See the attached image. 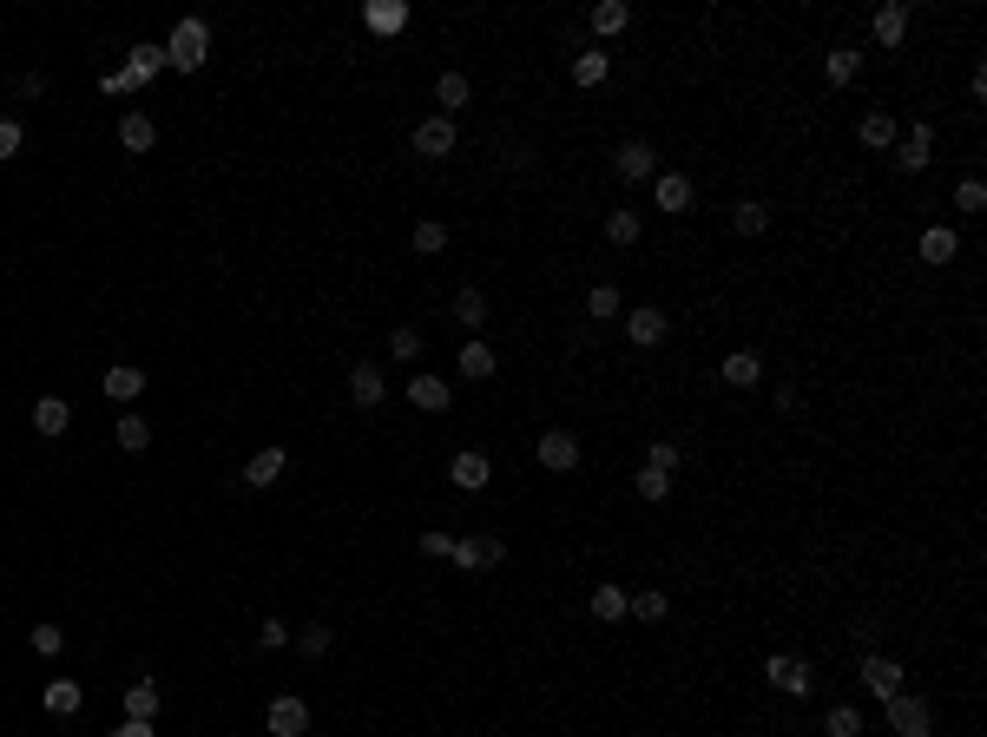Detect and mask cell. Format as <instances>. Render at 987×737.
<instances>
[{
  "label": "cell",
  "instance_id": "23",
  "mask_svg": "<svg viewBox=\"0 0 987 737\" xmlns=\"http://www.w3.org/2000/svg\"><path fill=\"white\" fill-rule=\"evenodd\" d=\"M40 705H47V711H53V718H73V711H79V705H86V691H79V685H73V678H53V685H47V691H40Z\"/></svg>",
  "mask_w": 987,
  "mask_h": 737
},
{
  "label": "cell",
  "instance_id": "10",
  "mask_svg": "<svg viewBox=\"0 0 987 737\" xmlns=\"http://www.w3.org/2000/svg\"><path fill=\"white\" fill-rule=\"evenodd\" d=\"M540 468H553V474L580 468V435H566V428H553V435H540Z\"/></svg>",
  "mask_w": 987,
  "mask_h": 737
},
{
  "label": "cell",
  "instance_id": "26",
  "mask_svg": "<svg viewBox=\"0 0 987 737\" xmlns=\"http://www.w3.org/2000/svg\"><path fill=\"white\" fill-rule=\"evenodd\" d=\"M126 718H145V724H158V685H152V678H139V685H126Z\"/></svg>",
  "mask_w": 987,
  "mask_h": 737
},
{
  "label": "cell",
  "instance_id": "14",
  "mask_svg": "<svg viewBox=\"0 0 987 737\" xmlns=\"http://www.w3.org/2000/svg\"><path fill=\"white\" fill-rule=\"evenodd\" d=\"M408 402L422 408V415H441V408H448V382L428 376V369H415V376H408Z\"/></svg>",
  "mask_w": 987,
  "mask_h": 737
},
{
  "label": "cell",
  "instance_id": "21",
  "mask_svg": "<svg viewBox=\"0 0 987 737\" xmlns=\"http://www.w3.org/2000/svg\"><path fill=\"white\" fill-rule=\"evenodd\" d=\"M468 93H474L468 73H441V79H435V106H441V119H455V112L468 106Z\"/></svg>",
  "mask_w": 987,
  "mask_h": 737
},
{
  "label": "cell",
  "instance_id": "1",
  "mask_svg": "<svg viewBox=\"0 0 987 737\" xmlns=\"http://www.w3.org/2000/svg\"><path fill=\"white\" fill-rule=\"evenodd\" d=\"M204 60H211V27H204V20H178L172 40H165V66H178V73H198Z\"/></svg>",
  "mask_w": 987,
  "mask_h": 737
},
{
  "label": "cell",
  "instance_id": "16",
  "mask_svg": "<svg viewBox=\"0 0 987 737\" xmlns=\"http://www.w3.org/2000/svg\"><path fill=\"white\" fill-rule=\"evenodd\" d=\"M626 330H632V343H639V349H652V343H665V330H672V323H665V310L639 303V310L626 316Z\"/></svg>",
  "mask_w": 987,
  "mask_h": 737
},
{
  "label": "cell",
  "instance_id": "46",
  "mask_svg": "<svg viewBox=\"0 0 987 737\" xmlns=\"http://www.w3.org/2000/svg\"><path fill=\"white\" fill-rule=\"evenodd\" d=\"M60 645H66L60 626H33V652H40V659H60Z\"/></svg>",
  "mask_w": 987,
  "mask_h": 737
},
{
  "label": "cell",
  "instance_id": "4",
  "mask_svg": "<svg viewBox=\"0 0 987 737\" xmlns=\"http://www.w3.org/2000/svg\"><path fill=\"white\" fill-rule=\"evenodd\" d=\"M612 172L626 178V185H645V178H658V152L645 139H626L619 152H612Z\"/></svg>",
  "mask_w": 987,
  "mask_h": 737
},
{
  "label": "cell",
  "instance_id": "7",
  "mask_svg": "<svg viewBox=\"0 0 987 737\" xmlns=\"http://www.w3.org/2000/svg\"><path fill=\"white\" fill-rule=\"evenodd\" d=\"M448 481H455V487H468V494H481V487L494 481V461H487L481 448H461V455L448 461Z\"/></svg>",
  "mask_w": 987,
  "mask_h": 737
},
{
  "label": "cell",
  "instance_id": "6",
  "mask_svg": "<svg viewBox=\"0 0 987 737\" xmlns=\"http://www.w3.org/2000/svg\"><path fill=\"white\" fill-rule=\"evenodd\" d=\"M764 672H770V685H777V691H790V698H810V659H797V652H777Z\"/></svg>",
  "mask_w": 987,
  "mask_h": 737
},
{
  "label": "cell",
  "instance_id": "36",
  "mask_svg": "<svg viewBox=\"0 0 987 737\" xmlns=\"http://www.w3.org/2000/svg\"><path fill=\"white\" fill-rule=\"evenodd\" d=\"M823 73H830V79H836V86H849V79H856V73H862V53H856V47H836V53H830V60H823Z\"/></svg>",
  "mask_w": 987,
  "mask_h": 737
},
{
  "label": "cell",
  "instance_id": "39",
  "mask_svg": "<svg viewBox=\"0 0 987 737\" xmlns=\"http://www.w3.org/2000/svg\"><path fill=\"white\" fill-rule=\"evenodd\" d=\"M823 731H830V737H856V731H862V711H856V705L823 711Z\"/></svg>",
  "mask_w": 987,
  "mask_h": 737
},
{
  "label": "cell",
  "instance_id": "44",
  "mask_svg": "<svg viewBox=\"0 0 987 737\" xmlns=\"http://www.w3.org/2000/svg\"><path fill=\"white\" fill-rule=\"evenodd\" d=\"M678 461H685V448H672V441H652V455H645V468H658V474H678Z\"/></svg>",
  "mask_w": 987,
  "mask_h": 737
},
{
  "label": "cell",
  "instance_id": "5",
  "mask_svg": "<svg viewBox=\"0 0 987 737\" xmlns=\"http://www.w3.org/2000/svg\"><path fill=\"white\" fill-rule=\"evenodd\" d=\"M501 540L494 534H468V540H455V566L461 573H487V566H501Z\"/></svg>",
  "mask_w": 987,
  "mask_h": 737
},
{
  "label": "cell",
  "instance_id": "27",
  "mask_svg": "<svg viewBox=\"0 0 987 737\" xmlns=\"http://www.w3.org/2000/svg\"><path fill=\"white\" fill-rule=\"evenodd\" d=\"M856 139L869 145V152H889V145H895V119H889V112H869V119L856 126Z\"/></svg>",
  "mask_w": 987,
  "mask_h": 737
},
{
  "label": "cell",
  "instance_id": "31",
  "mask_svg": "<svg viewBox=\"0 0 987 737\" xmlns=\"http://www.w3.org/2000/svg\"><path fill=\"white\" fill-rule=\"evenodd\" d=\"M632 27V7L626 0H599L593 7V33H626Z\"/></svg>",
  "mask_w": 987,
  "mask_h": 737
},
{
  "label": "cell",
  "instance_id": "35",
  "mask_svg": "<svg viewBox=\"0 0 987 737\" xmlns=\"http://www.w3.org/2000/svg\"><path fill=\"white\" fill-rule=\"evenodd\" d=\"M362 20H369V33H402V27H408V7H395V0H382V7H369Z\"/></svg>",
  "mask_w": 987,
  "mask_h": 737
},
{
  "label": "cell",
  "instance_id": "33",
  "mask_svg": "<svg viewBox=\"0 0 987 737\" xmlns=\"http://www.w3.org/2000/svg\"><path fill=\"white\" fill-rule=\"evenodd\" d=\"M626 612L639 619V626H658V619H665V593H658V586H645V593L626 599Z\"/></svg>",
  "mask_w": 987,
  "mask_h": 737
},
{
  "label": "cell",
  "instance_id": "20",
  "mask_svg": "<svg viewBox=\"0 0 987 737\" xmlns=\"http://www.w3.org/2000/svg\"><path fill=\"white\" fill-rule=\"evenodd\" d=\"M349 395H356L362 408H382V395H389V382H382V369H369V362H356V369H349Z\"/></svg>",
  "mask_w": 987,
  "mask_h": 737
},
{
  "label": "cell",
  "instance_id": "29",
  "mask_svg": "<svg viewBox=\"0 0 987 737\" xmlns=\"http://www.w3.org/2000/svg\"><path fill=\"white\" fill-rule=\"evenodd\" d=\"M158 66H165V47H152V40H139V47H132V60H126L132 86H145V79H152Z\"/></svg>",
  "mask_w": 987,
  "mask_h": 737
},
{
  "label": "cell",
  "instance_id": "52",
  "mask_svg": "<svg viewBox=\"0 0 987 737\" xmlns=\"http://www.w3.org/2000/svg\"><path fill=\"white\" fill-rule=\"evenodd\" d=\"M106 93L119 99V93H139V86H132V73H126V66H119V73H106Z\"/></svg>",
  "mask_w": 987,
  "mask_h": 737
},
{
  "label": "cell",
  "instance_id": "40",
  "mask_svg": "<svg viewBox=\"0 0 987 737\" xmlns=\"http://www.w3.org/2000/svg\"><path fill=\"white\" fill-rule=\"evenodd\" d=\"M639 231H645L639 211H612V218H606V237H612V244H639Z\"/></svg>",
  "mask_w": 987,
  "mask_h": 737
},
{
  "label": "cell",
  "instance_id": "13",
  "mask_svg": "<svg viewBox=\"0 0 987 737\" xmlns=\"http://www.w3.org/2000/svg\"><path fill=\"white\" fill-rule=\"evenodd\" d=\"M652 191H658V211H678V218H685V211H691V198H698L685 172H658V178H652Z\"/></svg>",
  "mask_w": 987,
  "mask_h": 737
},
{
  "label": "cell",
  "instance_id": "22",
  "mask_svg": "<svg viewBox=\"0 0 987 737\" xmlns=\"http://www.w3.org/2000/svg\"><path fill=\"white\" fill-rule=\"evenodd\" d=\"M955 251H961V237L948 224H928L922 231V264H955Z\"/></svg>",
  "mask_w": 987,
  "mask_h": 737
},
{
  "label": "cell",
  "instance_id": "50",
  "mask_svg": "<svg viewBox=\"0 0 987 737\" xmlns=\"http://www.w3.org/2000/svg\"><path fill=\"white\" fill-rule=\"evenodd\" d=\"M20 139H27V132H20V119H0V158H14Z\"/></svg>",
  "mask_w": 987,
  "mask_h": 737
},
{
  "label": "cell",
  "instance_id": "48",
  "mask_svg": "<svg viewBox=\"0 0 987 737\" xmlns=\"http://www.w3.org/2000/svg\"><path fill=\"white\" fill-rule=\"evenodd\" d=\"M955 204H961V211H981V204H987V185H981V178H961Z\"/></svg>",
  "mask_w": 987,
  "mask_h": 737
},
{
  "label": "cell",
  "instance_id": "11",
  "mask_svg": "<svg viewBox=\"0 0 987 737\" xmlns=\"http://www.w3.org/2000/svg\"><path fill=\"white\" fill-rule=\"evenodd\" d=\"M415 152H422V158H448V152H455V119H441V112H435V119H422V126H415Z\"/></svg>",
  "mask_w": 987,
  "mask_h": 737
},
{
  "label": "cell",
  "instance_id": "42",
  "mask_svg": "<svg viewBox=\"0 0 987 737\" xmlns=\"http://www.w3.org/2000/svg\"><path fill=\"white\" fill-rule=\"evenodd\" d=\"M329 645H336V632H329V626H303L297 632V652H303V659H323Z\"/></svg>",
  "mask_w": 987,
  "mask_h": 737
},
{
  "label": "cell",
  "instance_id": "34",
  "mask_svg": "<svg viewBox=\"0 0 987 737\" xmlns=\"http://www.w3.org/2000/svg\"><path fill=\"white\" fill-rule=\"evenodd\" d=\"M145 441H152V422H145L139 408H126V415H119V448H132V455H139Z\"/></svg>",
  "mask_w": 987,
  "mask_h": 737
},
{
  "label": "cell",
  "instance_id": "41",
  "mask_svg": "<svg viewBox=\"0 0 987 737\" xmlns=\"http://www.w3.org/2000/svg\"><path fill=\"white\" fill-rule=\"evenodd\" d=\"M632 487H639V501H665V494H672V474L639 468V474H632Z\"/></svg>",
  "mask_w": 987,
  "mask_h": 737
},
{
  "label": "cell",
  "instance_id": "25",
  "mask_svg": "<svg viewBox=\"0 0 987 737\" xmlns=\"http://www.w3.org/2000/svg\"><path fill=\"white\" fill-rule=\"evenodd\" d=\"M139 389H145V369H132V362L106 369V395L112 402H139Z\"/></svg>",
  "mask_w": 987,
  "mask_h": 737
},
{
  "label": "cell",
  "instance_id": "9",
  "mask_svg": "<svg viewBox=\"0 0 987 737\" xmlns=\"http://www.w3.org/2000/svg\"><path fill=\"white\" fill-rule=\"evenodd\" d=\"M856 678H862L869 691H876V698H895V691H902V665H895V659H882V652H869V659L856 665Z\"/></svg>",
  "mask_w": 987,
  "mask_h": 737
},
{
  "label": "cell",
  "instance_id": "18",
  "mask_svg": "<svg viewBox=\"0 0 987 737\" xmlns=\"http://www.w3.org/2000/svg\"><path fill=\"white\" fill-rule=\"evenodd\" d=\"M119 145H126V152H152L158 145V119L152 112H126V119H119Z\"/></svg>",
  "mask_w": 987,
  "mask_h": 737
},
{
  "label": "cell",
  "instance_id": "2",
  "mask_svg": "<svg viewBox=\"0 0 987 737\" xmlns=\"http://www.w3.org/2000/svg\"><path fill=\"white\" fill-rule=\"evenodd\" d=\"M882 705H889V731L895 737H935V705H928V698L895 691V698H882Z\"/></svg>",
  "mask_w": 987,
  "mask_h": 737
},
{
  "label": "cell",
  "instance_id": "47",
  "mask_svg": "<svg viewBox=\"0 0 987 737\" xmlns=\"http://www.w3.org/2000/svg\"><path fill=\"white\" fill-rule=\"evenodd\" d=\"M422 553H428V560H455V534H435V527H428V534H422Z\"/></svg>",
  "mask_w": 987,
  "mask_h": 737
},
{
  "label": "cell",
  "instance_id": "43",
  "mask_svg": "<svg viewBox=\"0 0 987 737\" xmlns=\"http://www.w3.org/2000/svg\"><path fill=\"white\" fill-rule=\"evenodd\" d=\"M606 73H612V60H606V53H580V60H573V79H580V86H599Z\"/></svg>",
  "mask_w": 987,
  "mask_h": 737
},
{
  "label": "cell",
  "instance_id": "19",
  "mask_svg": "<svg viewBox=\"0 0 987 737\" xmlns=\"http://www.w3.org/2000/svg\"><path fill=\"white\" fill-rule=\"evenodd\" d=\"M33 428H40V435H66V428H73V408L60 402V395H40V402H33Z\"/></svg>",
  "mask_w": 987,
  "mask_h": 737
},
{
  "label": "cell",
  "instance_id": "37",
  "mask_svg": "<svg viewBox=\"0 0 987 737\" xmlns=\"http://www.w3.org/2000/svg\"><path fill=\"white\" fill-rule=\"evenodd\" d=\"M415 251H422V257L448 251V224H441V218H422V224H415Z\"/></svg>",
  "mask_w": 987,
  "mask_h": 737
},
{
  "label": "cell",
  "instance_id": "45",
  "mask_svg": "<svg viewBox=\"0 0 987 737\" xmlns=\"http://www.w3.org/2000/svg\"><path fill=\"white\" fill-rule=\"evenodd\" d=\"M389 349H395L402 362H415V356H422V330H415V323H402V330L389 336Z\"/></svg>",
  "mask_w": 987,
  "mask_h": 737
},
{
  "label": "cell",
  "instance_id": "30",
  "mask_svg": "<svg viewBox=\"0 0 987 737\" xmlns=\"http://www.w3.org/2000/svg\"><path fill=\"white\" fill-rule=\"evenodd\" d=\"M619 310H626V303H619V290H612V283H593V290H586V316H593V323H612Z\"/></svg>",
  "mask_w": 987,
  "mask_h": 737
},
{
  "label": "cell",
  "instance_id": "12",
  "mask_svg": "<svg viewBox=\"0 0 987 737\" xmlns=\"http://www.w3.org/2000/svg\"><path fill=\"white\" fill-rule=\"evenodd\" d=\"M718 376L731 382V389H757V382H764V356H757V349H731Z\"/></svg>",
  "mask_w": 987,
  "mask_h": 737
},
{
  "label": "cell",
  "instance_id": "8",
  "mask_svg": "<svg viewBox=\"0 0 987 737\" xmlns=\"http://www.w3.org/2000/svg\"><path fill=\"white\" fill-rule=\"evenodd\" d=\"M895 165H902V172H928V165H935V126H915L909 132V139H902V145H895Z\"/></svg>",
  "mask_w": 987,
  "mask_h": 737
},
{
  "label": "cell",
  "instance_id": "15",
  "mask_svg": "<svg viewBox=\"0 0 987 737\" xmlns=\"http://www.w3.org/2000/svg\"><path fill=\"white\" fill-rule=\"evenodd\" d=\"M869 27H876V47H902V40H909V7H902V0H889V7H876V20H869Z\"/></svg>",
  "mask_w": 987,
  "mask_h": 737
},
{
  "label": "cell",
  "instance_id": "3",
  "mask_svg": "<svg viewBox=\"0 0 987 737\" xmlns=\"http://www.w3.org/2000/svg\"><path fill=\"white\" fill-rule=\"evenodd\" d=\"M264 731H270V737H303V731H310V705H303L297 691H283V698H270V711H264Z\"/></svg>",
  "mask_w": 987,
  "mask_h": 737
},
{
  "label": "cell",
  "instance_id": "24",
  "mask_svg": "<svg viewBox=\"0 0 987 737\" xmlns=\"http://www.w3.org/2000/svg\"><path fill=\"white\" fill-rule=\"evenodd\" d=\"M244 481H251V487H270V481H283V448H257V455L244 461Z\"/></svg>",
  "mask_w": 987,
  "mask_h": 737
},
{
  "label": "cell",
  "instance_id": "17",
  "mask_svg": "<svg viewBox=\"0 0 987 737\" xmlns=\"http://www.w3.org/2000/svg\"><path fill=\"white\" fill-rule=\"evenodd\" d=\"M455 369H461L468 382H487L494 369H501V362H494V349H487L481 336H468V343H461V356H455Z\"/></svg>",
  "mask_w": 987,
  "mask_h": 737
},
{
  "label": "cell",
  "instance_id": "32",
  "mask_svg": "<svg viewBox=\"0 0 987 737\" xmlns=\"http://www.w3.org/2000/svg\"><path fill=\"white\" fill-rule=\"evenodd\" d=\"M626 586H593V619H606V626H612V619H626Z\"/></svg>",
  "mask_w": 987,
  "mask_h": 737
},
{
  "label": "cell",
  "instance_id": "28",
  "mask_svg": "<svg viewBox=\"0 0 987 737\" xmlns=\"http://www.w3.org/2000/svg\"><path fill=\"white\" fill-rule=\"evenodd\" d=\"M731 224H737V237H757L770 224V204L764 198H744V204H731Z\"/></svg>",
  "mask_w": 987,
  "mask_h": 737
},
{
  "label": "cell",
  "instance_id": "51",
  "mask_svg": "<svg viewBox=\"0 0 987 737\" xmlns=\"http://www.w3.org/2000/svg\"><path fill=\"white\" fill-rule=\"evenodd\" d=\"M106 737H158V724H145V718H126L119 731H106Z\"/></svg>",
  "mask_w": 987,
  "mask_h": 737
},
{
  "label": "cell",
  "instance_id": "49",
  "mask_svg": "<svg viewBox=\"0 0 987 737\" xmlns=\"http://www.w3.org/2000/svg\"><path fill=\"white\" fill-rule=\"evenodd\" d=\"M257 645H264V652H277V645H290V626H283V619H264V632H257Z\"/></svg>",
  "mask_w": 987,
  "mask_h": 737
},
{
  "label": "cell",
  "instance_id": "38",
  "mask_svg": "<svg viewBox=\"0 0 987 737\" xmlns=\"http://www.w3.org/2000/svg\"><path fill=\"white\" fill-rule=\"evenodd\" d=\"M455 323H468V330H481V323H487V297H481V290H461V297H455Z\"/></svg>",
  "mask_w": 987,
  "mask_h": 737
}]
</instances>
